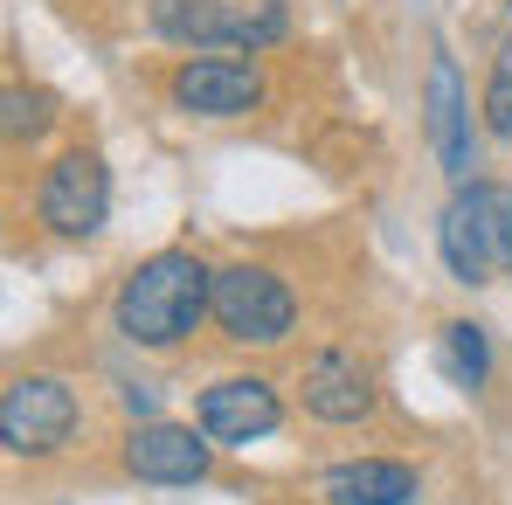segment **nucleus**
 I'll use <instances>...</instances> for the list:
<instances>
[{
	"label": "nucleus",
	"instance_id": "1",
	"mask_svg": "<svg viewBox=\"0 0 512 505\" xmlns=\"http://www.w3.org/2000/svg\"><path fill=\"white\" fill-rule=\"evenodd\" d=\"M208 312H215V270L194 250H153L111 291V333L125 346H153V353L180 346Z\"/></svg>",
	"mask_w": 512,
	"mask_h": 505
},
{
	"label": "nucleus",
	"instance_id": "2",
	"mask_svg": "<svg viewBox=\"0 0 512 505\" xmlns=\"http://www.w3.org/2000/svg\"><path fill=\"white\" fill-rule=\"evenodd\" d=\"M215 326L229 346H277L298 326V298L263 263H222L215 270Z\"/></svg>",
	"mask_w": 512,
	"mask_h": 505
},
{
	"label": "nucleus",
	"instance_id": "3",
	"mask_svg": "<svg viewBox=\"0 0 512 505\" xmlns=\"http://www.w3.org/2000/svg\"><path fill=\"white\" fill-rule=\"evenodd\" d=\"M77 388L63 374H14L0 388V443L14 457H56L77 436Z\"/></svg>",
	"mask_w": 512,
	"mask_h": 505
},
{
	"label": "nucleus",
	"instance_id": "4",
	"mask_svg": "<svg viewBox=\"0 0 512 505\" xmlns=\"http://www.w3.org/2000/svg\"><path fill=\"white\" fill-rule=\"evenodd\" d=\"M153 28L187 49H263L284 35V7L277 0H153Z\"/></svg>",
	"mask_w": 512,
	"mask_h": 505
},
{
	"label": "nucleus",
	"instance_id": "5",
	"mask_svg": "<svg viewBox=\"0 0 512 505\" xmlns=\"http://www.w3.org/2000/svg\"><path fill=\"white\" fill-rule=\"evenodd\" d=\"M35 215H42V229L63 236V243L97 236L104 215H111V173H104V160H97L90 146H70L56 167L42 173V187H35Z\"/></svg>",
	"mask_w": 512,
	"mask_h": 505
},
{
	"label": "nucleus",
	"instance_id": "6",
	"mask_svg": "<svg viewBox=\"0 0 512 505\" xmlns=\"http://www.w3.org/2000/svg\"><path fill=\"white\" fill-rule=\"evenodd\" d=\"M125 478L139 485H201L208 464H215V436L208 429H187V422H132L125 429V450H118Z\"/></svg>",
	"mask_w": 512,
	"mask_h": 505
},
{
	"label": "nucleus",
	"instance_id": "7",
	"mask_svg": "<svg viewBox=\"0 0 512 505\" xmlns=\"http://www.w3.org/2000/svg\"><path fill=\"white\" fill-rule=\"evenodd\" d=\"M167 97L187 118H250L263 104V70L243 56H187L167 77Z\"/></svg>",
	"mask_w": 512,
	"mask_h": 505
},
{
	"label": "nucleus",
	"instance_id": "8",
	"mask_svg": "<svg viewBox=\"0 0 512 505\" xmlns=\"http://www.w3.org/2000/svg\"><path fill=\"white\" fill-rule=\"evenodd\" d=\"M298 402H305V416L312 422H367L374 416V367L353 353V346H319L312 360H305V374H298Z\"/></svg>",
	"mask_w": 512,
	"mask_h": 505
},
{
	"label": "nucleus",
	"instance_id": "9",
	"mask_svg": "<svg viewBox=\"0 0 512 505\" xmlns=\"http://www.w3.org/2000/svg\"><path fill=\"white\" fill-rule=\"evenodd\" d=\"M194 422H201L215 443L243 450V443H263V436L284 422V402H277V388H270L263 374H222V381L201 388Z\"/></svg>",
	"mask_w": 512,
	"mask_h": 505
},
{
	"label": "nucleus",
	"instance_id": "10",
	"mask_svg": "<svg viewBox=\"0 0 512 505\" xmlns=\"http://www.w3.org/2000/svg\"><path fill=\"white\" fill-rule=\"evenodd\" d=\"M423 104H429V146H436L443 173L464 187L471 180V97H464V77H457L450 56H429Z\"/></svg>",
	"mask_w": 512,
	"mask_h": 505
},
{
	"label": "nucleus",
	"instance_id": "11",
	"mask_svg": "<svg viewBox=\"0 0 512 505\" xmlns=\"http://www.w3.org/2000/svg\"><path fill=\"white\" fill-rule=\"evenodd\" d=\"M319 499L326 505H416L423 478H416V464H395V457H353V464H333L319 478Z\"/></svg>",
	"mask_w": 512,
	"mask_h": 505
},
{
	"label": "nucleus",
	"instance_id": "12",
	"mask_svg": "<svg viewBox=\"0 0 512 505\" xmlns=\"http://www.w3.org/2000/svg\"><path fill=\"white\" fill-rule=\"evenodd\" d=\"M436 250H443V263H450L457 284H492V270H499L492 236H485V222H478V208H471L464 187H457V201H450L443 222H436Z\"/></svg>",
	"mask_w": 512,
	"mask_h": 505
},
{
	"label": "nucleus",
	"instance_id": "13",
	"mask_svg": "<svg viewBox=\"0 0 512 505\" xmlns=\"http://www.w3.org/2000/svg\"><path fill=\"white\" fill-rule=\"evenodd\" d=\"M443 374L464 395L485 388V374H492V339H485V326H471V319H450L443 326Z\"/></svg>",
	"mask_w": 512,
	"mask_h": 505
},
{
	"label": "nucleus",
	"instance_id": "14",
	"mask_svg": "<svg viewBox=\"0 0 512 505\" xmlns=\"http://www.w3.org/2000/svg\"><path fill=\"white\" fill-rule=\"evenodd\" d=\"M464 194H471V208H478V222H485V236H492V256H499V270H512V187L464 180Z\"/></svg>",
	"mask_w": 512,
	"mask_h": 505
},
{
	"label": "nucleus",
	"instance_id": "15",
	"mask_svg": "<svg viewBox=\"0 0 512 505\" xmlns=\"http://www.w3.org/2000/svg\"><path fill=\"white\" fill-rule=\"evenodd\" d=\"M0 104H7V118H0V125H7V139H14V146H21V139H42V132H49V118H56V97H49V90L7 84Z\"/></svg>",
	"mask_w": 512,
	"mask_h": 505
},
{
	"label": "nucleus",
	"instance_id": "16",
	"mask_svg": "<svg viewBox=\"0 0 512 505\" xmlns=\"http://www.w3.org/2000/svg\"><path fill=\"white\" fill-rule=\"evenodd\" d=\"M485 132L492 139H512V42H499L492 77H485Z\"/></svg>",
	"mask_w": 512,
	"mask_h": 505
},
{
	"label": "nucleus",
	"instance_id": "17",
	"mask_svg": "<svg viewBox=\"0 0 512 505\" xmlns=\"http://www.w3.org/2000/svg\"><path fill=\"white\" fill-rule=\"evenodd\" d=\"M506 7H512V0H506Z\"/></svg>",
	"mask_w": 512,
	"mask_h": 505
}]
</instances>
